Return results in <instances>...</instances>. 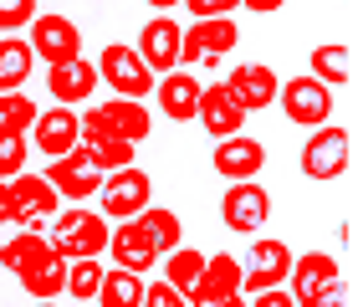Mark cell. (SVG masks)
Listing matches in <instances>:
<instances>
[{"label": "cell", "instance_id": "34", "mask_svg": "<svg viewBox=\"0 0 358 307\" xmlns=\"http://www.w3.org/2000/svg\"><path fill=\"white\" fill-rule=\"evenodd\" d=\"M36 21V0H0V31L15 36V31H26Z\"/></svg>", "mask_w": 358, "mask_h": 307}, {"label": "cell", "instance_id": "27", "mask_svg": "<svg viewBox=\"0 0 358 307\" xmlns=\"http://www.w3.org/2000/svg\"><path fill=\"white\" fill-rule=\"evenodd\" d=\"M143 302V277L123 266H108L103 282H97V307H138Z\"/></svg>", "mask_w": 358, "mask_h": 307}, {"label": "cell", "instance_id": "33", "mask_svg": "<svg viewBox=\"0 0 358 307\" xmlns=\"http://www.w3.org/2000/svg\"><path fill=\"white\" fill-rule=\"evenodd\" d=\"M26 159H31V138L26 134H0V180L26 174Z\"/></svg>", "mask_w": 358, "mask_h": 307}, {"label": "cell", "instance_id": "32", "mask_svg": "<svg viewBox=\"0 0 358 307\" xmlns=\"http://www.w3.org/2000/svg\"><path fill=\"white\" fill-rule=\"evenodd\" d=\"M103 262L97 256H83V262H67V297H77V302H92L97 297V282H103Z\"/></svg>", "mask_w": 358, "mask_h": 307}, {"label": "cell", "instance_id": "36", "mask_svg": "<svg viewBox=\"0 0 358 307\" xmlns=\"http://www.w3.org/2000/svg\"><path fill=\"white\" fill-rule=\"evenodd\" d=\"M138 307H189V302L179 297L164 277H159V282H143V302H138Z\"/></svg>", "mask_w": 358, "mask_h": 307}, {"label": "cell", "instance_id": "22", "mask_svg": "<svg viewBox=\"0 0 358 307\" xmlns=\"http://www.w3.org/2000/svg\"><path fill=\"white\" fill-rule=\"evenodd\" d=\"M241 292V256L231 251H215V256H205V271L194 277L189 287V307H200V302H215V297H236Z\"/></svg>", "mask_w": 358, "mask_h": 307}, {"label": "cell", "instance_id": "18", "mask_svg": "<svg viewBox=\"0 0 358 307\" xmlns=\"http://www.w3.org/2000/svg\"><path fill=\"white\" fill-rule=\"evenodd\" d=\"M210 164H215V174L225 185L236 180H256L266 164V149L262 138H246V134H231V138H215V154H210Z\"/></svg>", "mask_w": 358, "mask_h": 307}, {"label": "cell", "instance_id": "1", "mask_svg": "<svg viewBox=\"0 0 358 307\" xmlns=\"http://www.w3.org/2000/svg\"><path fill=\"white\" fill-rule=\"evenodd\" d=\"M108 231L113 225L97 215L87 205H67L52 215V236H46V246L57 256H67V262H83V256H103L108 251Z\"/></svg>", "mask_w": 358, "mask_h": 307}, {"label": "cell", "instance_id": "38", "mask_svg": "<svg viewBox=\"0 0 358 307\" xmlns=\"http://www.w3.org/2000/svg\"><path fill=\"white\" fill-rule=\"evenodd\" d=\"M282 6H287V0H241V10H251V15H271Z\"/></svg>", "mask_w": 358, "mask_h": 307}, {"label": "cell", "instance_id": "30", "mask_svg": "<svg viewBox=\"0 0 358 307\" xmlns=\"http://www.w3.org/2000/svg\"><path fill=\"white\" fill-rule=\"evenodd\" d=\"M77 149L87 154V164L92 169H123V164H134V143H118V138H83Z\"/></svg>", "mask_w": 358, "mask_h": 307}, {"label": "cell", "instance_id": "13", "mask_svg": "<svg viewBox=\"0 0 358 307\" xmlns=\"http://www.w3.org/2000/svg\"><path fill=\"white\" fill-rule=\"evenodd\" d=\"M26 138H31V149H36V154L62 159V154H72L77 143H83V113L52 103V113H36V123H31Z\"/></svg>", "mask_w": 358, "mask_h": 307}, {"label": "cell", "instance_id": "11", "mask_svg": "<svg viewBox=\"0 0 358 307\" xmlns=\"http://www.w3.org/2000/svg\"><path fill=\"white\" fill-rule=\"evenodd\" d=\"M266 220H271V195L262 190V180H236V185H225V195H220V225H225V231L256 236Z\"/></svg>", "mask_w": 358, "mask_h": 307}, {"label": "cell", "instance_id": "42", "mask_svg": "<svg viewBox=\"0 0 358 307\" xmlns=\"http://www.w3.org/2000/svg\"><path fill=\"white\" fill-rule=\"evenodd\" d=\"M322 307H348V292H338V297H328Z\"/></svg>", "mask_w": 358, "mask_h": 307}, {"label": "cell", "instance_id": "23", "mask_svg": "<svg viewBox=\"0 0 358 307\" xmlns=\"http://www.w3.org/2000/svg\"><path fill=\"white\" fill-rule=\"evenodd\" d=\"M41 262H52V246H46L41 231H21V236H10L6 246H0V271H10L15 282H21L26 271H36Z\"/></svg>", "mask_w": 358, "mask_h": 307}, {"label": "cell", "instance_id": "25", "mask_svg": "<svg viewBox=\"0 0 358 307\" xmlns=\"http://www.w3.org/2000/svg\"><path fill=\"white\" fill-rule=\"evenodd\" d=\"M36 72L26 36H0V92H21V83Z\"/></svg>", "mask_w": 358, "mask_h": 307}, {"label": "cell", "instance_id": "6", "mask_svg": "<svg viewBox=\"0 0 358 307\" xmlns=\"http://www.w3.org/2000/svg\"><path fill=\"white\" fill-rule=\"evenodd\" d=\"M97 83H103L113 98H149L154 92V83L159 77L143 67V57L134 52V46H123V41H113V46H103L97 52Z\"/></svg>", "mask_w": 358, "mask_h": 307}, {"label": "cell", "instance_id": "5", "mask_svg": "<svg viewBox=\"0 0 358 307\" xmlns=\"http://www.w3.org/2000/svg\"><path fill=\"white\" fill-rule=\"evenodd\" d=\"M348 164H353V138H348V128H338V123L313 128L307 143H302V154H297V169L307 180H343Z\"/></svg>", "mask_w": 358, "mask_h": 307}, {"label": "cell", "instance_id": "12", "mask_svg": "<svg viewBox=\"0 0 358 307\" xmlns=\"http://www.w3.org/2000/svg\"><path fill=\"white\" fill-rule=\"evenodd\" d=\"M57 210H62V195L41 180V174H15V180H10V225L41 231Z\"/></svg>", "mask_w": 358, "mask_h": 307}, {"label": "cell", "instance_id": "3", "mask_svg": "<svg viewBox=\"0 0 358 307\" xmlns=\"http://www.w3.org/2000/svg\"><path fill=\"white\" fill-rule=\"evenodd\" d=\"M154 205V180L143 174L138 164H123V169H108L103 174V190H97V215L108 225L118 220H134Z\"/></svg>", "mask_w": 358, "mask_h": 307}, {"label": "cell", "instance_id": "20", "mask_svg": "<svg viewBox=\"0 0 358 307\" xmlns=\"http://www.w3.org/2000/svg\"><path fill=\"white\" fill-rule=\"evenodd\" d=\"M46 92H52V103H62V108H83L97 92V67L87 57H72V62H62V67H46Z\"/></svg>", "mask_w": 358, "mask_h": 307}, {"label": "cell", "instance_id": "41", "mask_svg": "<svg viewBox=\"0 0 358 307\" xmlns=\"http://www.w3.org/2000/svg\"><path fill=\"white\" fill-rule=\"evenodd\" d=\"M143 6H154V15H174L179 0H143Z\"/></svg>", "mask_w": 358, "mask_h": 307}, {"label": "cell", "instance_id": "4", "mask_svg": "<svg viewBox=\"0 0 358 307\" xmlns=\"http://www.w3.org/2000/svg\"><path fill=\"white\" fill-rule=\"evenodd\" d=\"M287 292L297 307H322L328 297L338 292H348V282H343V271H338V256L328 251H302V256H292V271H287Z\"/></svg>", "mask_w": 358, "mask_h": 307}, {"label": "cell", "instance_id": "21", "mask_svg": "<svg viewBox=\"0 0 358 307\" xmlns=\"http://www.w3.org/2000/svg\"><path fill=\"white\" fill-rule=\"evenodd\" d=\"M200 77L194 72H164L154 83V103H159V113H164L169 123H194V108H200Z\"/></svg>", "mask_w": 358, "mask_h": 307}, {"label": "cell", "instance_id": "26", "mask_svg": "<svg viewBox=\"0 0 358 307\" xmlns=\"http://www.w3.org/2000/svg\"><path fill=\"white\" fill-rule=\"evenodd\" d=\"M307 77H317L322 87H348L353 83V52L348 46H317L307 57Z\"/></svg>", "mask_w": 358, "mask_h": 307}, {"label": "cell", "instance_id": "8", "mask_svg": "<svg viewBox=\"0 0 358 307\" xmlns=\"http://www.w3.org/2000/svg\"><path fill=\"white\" fill-rule=\"evenodd\" d=\"M241 31L231 15H220V21H194L179 31V67H215L236 52Z\"/></svg>", "mask_w": 358, "mask_h": 307}, {"label": "cell", "instance_id": "37", "mask_svg": "<svg viewBox=\"0 0 358 307\" xmlns=\"http://www.w3.org/2000/svg\"><path fill=\"white\" fill-rule=\"evenodd\" d=\"M246 307H297V302H292L287 287H266V292H251Z\"/></svg>", "mask_w": 358, "mask_h": 307}, {"label": "cell", "instance_id": "14", "mask_svg": "<svg viewBox=\"0 0 358 307\" xmlns=\"http://www.w3.org/2000/svg\"><path fill=\"white\" fill-rule=\"evenodd\" d=\"M108 256H113V266H123V271H134V277H149V271L159 266V246L149 241V231H143V220H118L108 231Z\"/></svg>", "mask_w": 358, "mask_h": 307}, {"label": "cell", "instance_id": "35", "mask_svg": "<svg viewBox=\"0 0 358 307\" xmlns=\"http://www.w3.org/2000/svg\"><path fill=\"white\" fill-rule=\"evenodd\" d=\"M194 21H220V15H236L241 10V0H179Z\"/></svg>", "mask_w": 358, "mask_h": 307}, {"label": "cell", "instance_id": "28", "mask_svg": "<svg viewBox=\"0 0 358 307\" xmlns=\"http://www.w3.org/2000/svg\"><path fill=\"white\" fill-rule=\"evenodd\" d=\"M21 287L36 302H57V297H67V256H57L52 251V262H41L36 271H26L21 277Z\"/></svg>", "mask_w": 358, "mask_h": 307}, {"label": "cell", "instance_id": "40", "mask_svg": "<svg viewBox=\"0 0 358 307\" xmlns=\"http://www.w3.org/2000/svg\"><path fill=\"white\" fill-rule=\"evenodd\" d=\"M200 307H246V292H236V297H215V302H200Z\"/></svg>", "mask_w": 358, "mask_h": 307}, {"label": "cell", "instance_id": "10", "mask_svg": "<svg viewBox=\"0 0 358 307\" xmlns=\"http://www.w3.org/2000/svg\"><path fill=\"white\" fill-rule=\"evenodd\" d=\"M276 108L297 128H322L333 123V87H322L317 77H292V83L276 87Z\"/></svg>", "mask_w": 358, "mask_h": 307}, {"label": "cell", "instance_id": "29", "mask_svg": "<svg viewBox=\"0 0 358 307\" xmlns=\"http://www.w3.org/2000/svg\"><path fill=\"white\" fill-rule=\"evenodd\" d=\"M138 220H143V231H149V241L159 246V256H164V251H174V246H179V236H185L179 215H174V210H164V205H149Z\"/></svg>", "mask_w": 358, "mask_h": 307}, {"label": "cell", "instance_id": "9", "mask_svg": "<svg viewBox=\"0 0 358 307\" xmlns=\"http://www.w3.org/2000/svg\"><path fill=\"white\" fill-rule=\"evenodd\" d=\"M292 271V246L276 236H251V251L241 256V292H266V287H287Z\"/></svg>", "mask_w": 358, "mask_h": 307}, {"label": "cell", "instance_id": "16", "mask_svg": "<svg viewBox=\"0 0 358 307\" xmlns=\"http://www.w3.org/2000/svg\"><path fill=\"white\" fill-rule=\"evenodd\" d=\"M41 180L52 185L62 200H72V205H87V200L97 195V190H103V169H92V164H87V154H83V149H72V154L52 159V169H46Z\"/></svg>", "mask_w": 358, "mask_h": 307}, {"label": "cell", "instance_id": "24", "mask_svg": "<svg viewBox=\"0 0 358 307\" xmlns=\"http://www.w3.org/2000/svg\"><path fill=\"white\" fill-rule=\"evenodd\" d=\"M200 271H205V251H194V246H174V251L159 256V277H164L179 297H189V287H194Z\"/></svg>", "mask_w": 358, "mask_h": 307}, {"label": "cell", "instance_id": "15", "mask_svg": "<svg viewBox=\"0 0 358 307\" xmlns=\"http://www.w3.org/2000/svg\"><path fill=\"white\" fill-rule=\"evenodd\" d=\"M276 87H282V77H276L271 67H262V62H241V67L225 72V92L236 98V108L246 113H266L276 103Z\"/></svg>", "mask_w": 358, "mask_h": 307}, {"label": "cell", "instance_id": "17", "mask_svg": "<svg viewBox=\"0 0 358 307\" xmlns=\"http://www.w3.org/2000/svg\"><path fill=\"white\" fill-rule=\"evenodd\" d=\"M179 31H185V26H179L174 15H154V21H143L134 52L143 57V67H149L154 77H164V72L179 67Z\"/></svg>", "mask_w": 358, "mask_h": 307}, {"label": "cell", "instance_id": "2", "mask_svg": "<svg viewBox=\"0 0 358 307\" xmlns=\"http://www.w3.org/2000/svg\"><path fill=\"white\" fill-rule=\"evenodd\" d=\"M154 128V113L138 98H108L83 113V138H118V143H143Z\"/></svg>", "mask_w": 358, "mask_h": 307}, {"label": "cell", "instance_id": "19", "mask_svg": "<svg viewBox=\"0 0 358 307\" xmlns=\"http://www.w3.org/2000/svg\"><path fill=\"white\" fill-rule=\"evenodd\" d=\"M194 123L210 134V143L215 138H231V134H241L246 128V113L236 108V98L225 92V83H210V87H200V108H194Z\"/></svg>", "mask_w": 358, "mask_h": 307}, {"label": "cell", "instance_id": "7", "mask_svg": "<svg viewBox=\"0 0 358 307\" xmlns=\"http://www.w3.org/2000/svg\"><path fill=\"white\" fill-rule=\"evenodd\" d=\"M26 46L41 67H62V62L83 57V31H77L72 15H57V10H36V21L26 26Z\"/></svg>", "mask_w": 358, "mask_h": 307}, {"label": "cell", "instance_id": "43", "mask_svg": "<svg viewBox=\"0 0 358 307\" xmlns=\"http://www.w3.org/2000/svg\"><path fill=\"white\" fill-rule=\"evenodd\" d=\"M36 307H57V302H36Z\"/></svg>", "mask_w": 358, "mask_h": 307}, {"label": "cell", "instance_id": "31", "mask_svg": "<svg viewBox=\"0 0 358 307\" xmlns=\"http://www.w3.org/2000/svg\"><path fill=\"white\" fill-rule=\"evenodd\" d=\"M36 103L26 98V92H0V134H31V123H36Z\"/></svg>", "mask_w": 358, "mask_h": 307}, {"label": "cell", "instance_id": "39", "mask_svg": "<svg viewBox=\"0 0 358 307\" xmlns=\"http://www.w3.org/2000/svg\"><path fill=\"white\" fill-rule=\"evenodd\" d=\"M0 225H10V180H0Z\"/></svg>", "mask_w": 358, "mask_h": 307}]
</instances>
